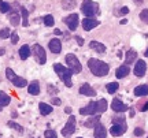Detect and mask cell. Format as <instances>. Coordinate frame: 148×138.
Here are the masks:
<instances>
[{
  "mask_svg": "<svg viewBox=\"0 0 148 138\" xmlns=\"http://www.w3.org/2000/svg\"><path fill=\"white\" fill-rule=\"evenodd\" d=\"M96 104H97V112H99V114L107 111V100L106 99H100Z\"/></svg>",
  "mask_w": 148,
  "mask_h": 138,
  "instance_id": "cell-25",
  "label": "cell"
},
{
  "mask_svg": "<svg viewBox=\"0 0 148 138\" xmlns=\"http://www.w3.org/2000/svg\"><path fill=\"white\" fill-rule=\"evenodd\" d=\"M111 108H112V111L114 112H119V114L127 111V105H125L119 99H114V100H112V103H111Z\"/></svg>",
  "mask_w": 148,
  "mask_h": 138,
  "instance_id": "cell-12",
  "label": "cell"
},
{
  "mask_svg": "<svg viewBox=\"0 0 148 138\" xmlns=\"http://www.w3.org/2000/svg\"><path fill=\"white\" fill-rule=\"evenodd\" d=\"M11 36V33H10V29H7V27H4L1 32H0V38H7V37H10Z\"/></svg>",
  "mask_w": 148,
  "mask_h": 138,
  "instance_id": "cell-34",
  "label": "cell"
},
{
  "mask_svg": "<svg viewBox=\"0 0 148 138\" xmlns=\"http://www.w3.org/2000/svg\"><path fill=\"white\" fill-rule=\"evenodd\" d=\"M51 103H52L53 105H60V104H62L60 99H56V97H55V99H52V101H51Z\"/></svg>",
  "mask_w": 148,
  "mask_h": 138,
  "instance_id": "cell-41",
  "label": "cell"
},
{
  "mask_svg": "<svg viewBox=\"0 0 148 138\" xmlns=\"http://www.w3.org/2000/svg\"><path fill=\"white\" fill-rule=\"evenodd\" d=\"M3 53H4V48H3V49H0V56H1Z\"/></svg>",
  "mask_w": 148,
  "mask_h": 138,
  "instance_id": "cell-48",
  "label": "cell"
},
{
  "mask_svg": "<svg viewBox=\"0 0 148 138\" xmlns=\"http://www.w3.org/2000/svg\"><path fill=\"white\" fill-rule=\"evenodd\" d=\"M99 119H100V116H90L86 122H85V126L86 127H95L96 124H97V122H99Z\"/></svg>",
  "mask_w": 148,
  "mask_h": 138,
  "instance_id": "cell-27",
  "label": "cell"
},
{
  "mask_svg": "<svg viewBox=\"0 0 148 138\" xmlns=\"http://www.w3.org/2000/svg\"><path fill=\"white\" fill-rule=\"evenodd\" d=\"M145 71H147V63L141 59H138L136 62V66H134V75L136 77H144Z\"/></svg>",
  "mask_w": 148,
  "mask_h": 138,
  "instance_id": "cell-9",
  "label": "cell"
},
{
  "mask_svg": "<svg viewBox=\"0 0 148 138\" xmlns=\"http://www.w3.org/2000/svg\"><path fill=\"white\" fill-rule=\"evenodd\" d=\"M114 123H118V124H121V123H126V122H125V118L115 116V118H112V124H114Z\"/></svg>",
  "mask_w": 148,
  "mask_h": 138,
  "instance_id": "cell-38",
  "label": "cell"
},
{
  "mask_svg": "<svg viewBox=\"0 0 148 138\" xmlns=\"http://www.w3.org/2000/svg\"><path fill=\"white\" fill-rule=\"evenodd\" d=\"M127 130L126 127V123H121V124H118V123H114L112 124V127L110 128V133L114 135V137H119L122 134L125 133Z\"/></svg>",
  "mask_w": 148,
  "mask_h": 138,
  "instance_id": "cell-8",
  "label": "cell"
},
{
  "mask_svg": "<svg viewBox=\"0 0 148 138\" xmlns=\"http://www.w3.org/2000/svg\"><path fill=\"white\" fill-rule=\"evenodd\" d=\"M10 22L12 26H18V25H19V15H18L16 12H12L10 15Z\"/></svg>",
  "mask_w": 148,
  "mask_h": 138,
  "instance_id": "cell-30",
  "label": "cell"
},
{
  "mask_svg": "<svg viewBox=\"0 0 148 138\" xmlns=\"http://www.w3.org/2000/svg\"><path fill=\"white\" fill-rule=\"evenodd\" d=\"M134 3H137V4H140V3H143V0H133Z\"/></svg>",
  "mask_w": 148,
  "mask_h": 138,
  "instance_id": "cell-45",
  "label": "cell"
},
{
  "mask_svg": "<svg viewBox=\"0 0 148 138\" xmlns=\"http://www.w3.org/2000/svg\"><path fill=\"white\" fill-rule=\"evenodd\" d=\"M48 47H49V51L52 53H60V51H62V43H60L59 38H52L48 44Z\"/></svg>",
  "mask_w": 148,
  "mask_h": 138,
  "instance_id": "cell-13",
  "label": "cell"
},
{
  "mask_svg": "<svg viewBox=\"0 0 148 138\" xmlns=\"http://www.w3.org/2000/svg\"><path fill=\"white\" fill-rule=\"evenodd\" d=\"M66 63H67L70 71H71L73 74H78V73L82 71L81 63H79V60L77 59V56H75L74 53H67V55H66Z\"/></svg>",
  "mask_w": 148,
  "mask_h": 138,
  "instance_id": "cell-4",
  "label": "cell"
},
{
  "mask_svg": "<svg viewBox=\"0 0 148 138\" xmlns=\"http://www.w3.org/2000/svg\"><path fill=\"white\" fill-rule=\"evenodd\" d=\"M147 138H148V137H147Z\"/></svg>",
  "mask_w": 148,
  "mask_h": 138,
  "instance_id": "cell-52",
  "label": "cell"
},
{
  "mask_svg": "<svg viewBox=\"0 0 148 138\" xmlns=\"http://www.w3.org/2000/svg\"><path fill=\"white\" fill-rule=\"evenodd\" d=\"M75 40H77V43H78V45H84V38L79 37V36H77L75 37Z\"/></svg>",
  "mask_w": 148,
  "mask_h": 138,
  "instance_id": "cell-43",
  "label": "cell"
},
{
  "mask_svg": "<svg viewBox=\"0 0 148 138\" xmlns=\"http://www.w3.org/2000/svg\"><path fill=\"white\" fill-rule=\"evenodd\" d=\"M8 126H10L11 128H15V130H18V131H22V127L18 124V123H15V122H8Z\"/></svg>",
  "mask_w": 148,
  "mask_h": 138,
  "instance_id": "cell-37",
  "label": "cell"
},
{
  "mask_svg": "<svg viewBox=\"0 0 148 138\" xmlns=\"http://www.w3.org/2000/svg\"><path fill=\"white\" fill-rule=\"evenodd\" d=\"M140 19H141L144 23H147V25H148V10H147V8L140 12Z\"/></svg>",
  "mask_w": 148,
  "mask_h": 138,
  "instance_id": "cell-33",
  "label": "cell"
},
{
  "mask_svg": "<svg viewBox=\"0 0 148 138\" xmlns=\"http://www.w3.org/2000/svg\"><path fill=\"white\" fill-rule=\"evenodd\" d=\"M129 74V67H127V64L125 66V64H122L121 67H118L116 69V71H115V75H116V78H125L126 75Z\"/></svg>",
  "mask_w": 148,
  "mask_h": 138,
  "instance_id": "cell-19",
  "label": "cell"
},
{
  "mask_svg": "<svg viewBox=\"0 0 148 138\" xmlns=\"http://www.w3.org/2000/svg\"><path fill=\"white\" fill-rule=\"evenodd\" d=\"M136 59H137V51H134V49H129L125 55V62L126 64H132L136 62Z\"/></svg>",
  "mask_w": 148,
  "mask_h": 138,
  "instance_id": "cell-17",
  "label": "cell"
},
{
  "mask_svg": "<svg viewBox=\"0 0 148 138\" xmlns=\"http://www.w3.org/2000/svg\"><path fill=\"white\" fill-rule=\"evenodd\" d=\"M126 19H122V21H121V25H125V23H126Z\"/></svg>",
  "mask_w": 148,
  "mask_h": 138,
  "instance_id": "cell-47",
  "label": "cell"
},
{
  "mask_svg": "<svg viewBox=\"0 0 148 138\" xmlns=\"http://www.w3.org/2000/svg\"><path fill=\"white\" fill-rule=\"evenodd\" d=\"M79 94L88 96V97H93V96H96V92H95V89H92V86H90L89 84H84V85L79 88Z\"/></svg>",
  "mask_w": 148,
  "mask_h": 138,
  "instance_id": "cell-14",
  "label": "cell"
},
{
  "mask_svg": "<svg viewBox=\"0 0 148 138\" xmlns=\"http://www.w3.org/2000/svg\"><path fill=\"white\" fill-rule=\"evenodd\" d=\"M144 56H147V58H148V48H147V51L144 52Z\"/></svg>",
  "mask_w": 148,
  "mask_h": 138,
  "instance_id": "cell-49",
  "label": "cell"
},
{
  "mask_svg": "<svg viewBox=\"0 0 148 138\" xmlns=\"http://www.w3.org/2000/svg\"><path fill=\"white\" fill-rule=\"evenodd\" d=\"M30 53H32V49L29 45H22L21 49H19V56H21L22 60H26L30 56Z\"/></svg>",
  "mask_w": 148,
  "mask_h": 138,
  "instance_id": "cell-20",
  "label": "cell"
},
{
  "mask_svg": "<svg viewBox=\"0 0 148 138\" xmlns=\"http://www.w3.org/2000/svg\"><path fill=\"white\" fill-rule=\"evenodd\" d=\"M10 101H11L10 96H8V94H5L4 92H1V90H0V105H1V107L8 105V104H10Z\"/></svg>",
  "mask_w": 148,
  "mask_h": 138,
  "instance_id": "cell-24",
  "label": "cell"
},
{
  "mask_svg": "<svg viewBox=\"0 0 148 138\" xmlns=\"http://www.w3.org/2000/svg\"><path fill=\"white\" fill-rule=\"evenodd\" d=\"M89 47L92 51H95V52L97 53H104L106 52V45H103L101 43H99V41H90Z\"/></svg>",
  "mask_w": 148,
  "mask_h": 138,
  "instance_id": "cell-16",
  "label": "cell"
},
{
  "mask_svg": "<svg viewBox=\"0 0 148 138\" xmlns=\"http://www.w3.org/2000/svg\"><path fill=\"white\" fill-rule=\"evenodd\" d=\"M81 11L86 18H95L99 14V4L92 0H84L81 4Z\"/></svg>",
  "mask_w": 148,
  "mask_h": 138,
  "instance_id": "cell-3",
  "label": "cell"
},
{
  "mask_svg": "<svg viewBox=\"0 0 148 138\" xmlns=\"http://www.w3.org/2000/svg\"><path fill=\"white\" fill-rule=\"evenodd\" d=\"M79 138H81V137H79Z\"/></svg>",
  "mask_w": 148,
  "mask_h": 138,
  "instance_id": "cell-51",
  "label": "cell"
},
{
  "mask_svg": "<svg viewBox=\"0 0 148 138\" xmlns=\"http://www.w3.org/2000/svg\"><path fill=\"white\" fill-rule=\"evenodd\" d=\"M1 109H3V107H1V105H0V111H1Z\"/></svg>",
  "mask_w": 148,
  "mask_h": 138,
  "instance_id": "cell-50",
  "label": "cell"
},
{
  "mask_svg": "<svg viewBox=\"0 0 148 138\" xmlns=\"http://www.w3.org/2000/svg\"><path fill=\"white\" fill-rule=\"evenodd\" d=\"M11 82L14 84V85L16 86V88H25L26 86V80L25 78H22V77H18V75H15L12 80H11Z\"/></svg>",
  "mask_w": 148,
  "mask_h": 138,
  "instance_id": "cell-21",
  "label": "cell"
},
{
  "mask_svg": "<svg viewBox=\"0 0 148 138\" xmlns=\"http://www.w3.org/2000/svg\"><path fill=\"white\" fill-rule=\"evenodd\" d=\"M63 22L67 25L69 30H75L78 27V23H79V18H78V14H71V15L66 16L63 19Z\"/></svg>",
  "mask_w": 148,
  "mask_h": 138,
  "instance_id": "cell-7",
  "label": "cell"
},
{
  "mask_svg": "<svg viewBox=\"0 0 148 138\" xmlns=\"http://www.w3.org/2000/svg\"><path fill=\"white\" fill-rule=\"evenodd\" d=\"M144 134V130L141 127H136L134 128V135H137V137H141Z\"/></svg>",
  "mask_w": 148,
  "mask_h": 138,
  "instance_id": "cell-39",
  "label": "cell"
},
{
  "mask_svg": "<svg viewBox=\"0 0 148 138\" xmlns=\"http://www.w3.org/2000/svg\"><path fill=\"white\" fill-rule=\"evenodd\" d=\"M38 108H40V114L41 115H49L52 112V105H48L45 103H40Z\"/></svg>",
  "mask_w": 148,
  "mask_h": 138,
  "instance_id": "cell-23",
  "label": "cell"
},
{
  "mask_svg": "<svg viewBox=\"0 0 148 138\" xmlns=\"http://www.w3.org/2000/svg\"><path fill=\"white\" fill-rule=\"evenodd\" d=\"M134 94L137 97H143V96H147L148 94V86L147 85H140L134 89Z\"/></svg>",
  "mask_w": 148,
  "mask_h": 138,
  "instance_id": "cell-22",
  "label": "cell"
},
{
  "mask_svg": "<svg viewBox=\"0 0 148 138\" xmlns=\"http://www.w3.org/2000/svg\"><path fill=\"white\" fill-rule=\"evenodd\" d=\"M44 137H45V138H58V134H56V131H55V130H45Z\"/></svg>",
  "mask_w": 148,
  "mask_h": 138,
  "instance_id": "cell-32",
  "label": "cell"
},
{
  "mask_svg": "<svg viewBox=\"0 0 148 138\" xmlns=\"http://www.w3.org/2000/svg\"><path fill=\"white\" fill-rule=\"evenodd\" d=\"M15 73H14V71H12V70H11V69H7V70H5V77H7V78H8V80H12V78H14V77H15Z\"/></svg>",
  "mask_w": 148,
  "mask_h": 138,
  "instance_id": "cell-36",
  "label": "cell"
},
{
  "mask_svg": "<svg viewBox=\"0 0 148 138\" xmlns=\"http://www.w3.org/2000/svg\"><path fill=\"white\" fill-rule=\"evenodd\" d=\"M99 23L100 22L97 19H95V18H85V19H82V27L86 32H89L92 29H95L96 26H99Z\"/></svg>",
  "mask_w": 148,
  "mask_h": 138,
  "instance_id": "cell-11",
  "label": "cell"
},
{
  "mask_svg": "<svg viewBox=\"0 0 148 138\" xmlns=\"http://www.w3.org/2000/svg\"><path fill=\"white\" fill-rule=\"evenodd\" d=\"M74 131H75V118L70 116L69 120H67V123H66V126L62 128V135H64V137H70Z\"/></svg>",
  "mask_w": 148,
  "mask_h": 138,
  "instance_id": "cell-6",
  "label": "cell"
},
{
  "mask_svg": "<svg viewBox=\"0 0 148 138\" xmlns=\"http://www.w3.org/2000/svg\"><path fill=\"white\" fill-rule=\"evenodd\" d=\"M74 5H75V1H73V0H70V1H63V8L64 10L74 8Z\"/></svg>",
  "mask_w": 148,
  "mask_h": 138,
  "instance_id": "cell-35",
  "label": "cell"
},
{
  "mask_svg": "<svg viewBox=\"0 0 148 138\" xmlns=\"http://www.w3.org/2000/svg\"><path fill=\"white\" fill-rule=\"evenodd\" d=\"M21 12H22V19H23L22 25H23L25 27L29 26V19H27V16H29V12H27V10L25 8V7H21Z\"/></svg>",
  "mask_w": 148,
  "mask_h": 138,
  "instance_id": "cell-28",
  "label": "cell"
},
{
  "mask_svg": "<svg viewBox=\"0 0 148 138\" xmlns=\"http://www.w3.org/2000/svg\"><path fill=\"white\" fill-rule=\"evenodd\" d=\"M107 92L110 93V94H114L116 90H118V88H119V84H116V82H110V84H107Z\"/></svg>",
  "mask_w": 148,
  "mask_h": 138,
  "instance_id": "cell-26",
  "label": "cell"
},
{
  "mask_svg": "<svg viewBox=\"0 0 148 138\" xmlns=\"http://www.w3.org/2000/svg\"><path fill=\"white\" fill-rule=\"evenodd\" d=\"M30 49H32V53L34 55V59L38 62V64H44L47 62V53L40 44H34Z\"/></svg>",
  "mask_w": 148,
  "mask_h": 138,
  "instance_id": "cell-5",
  "label": "cell"
},
{
  "mask_svg": "<svg viewBox=\"0 0 148 138\" xmlns=\"http://www.w3.org/2000/svg\"><path fill=\"white\" fill-rule=\"evenodd\" d=\"M27 92H29V94H32V96L38 94V93H40V85H38V82H37V81L30 82L29 86H27Z\"/></svg>",
  "mask_w": 148,
  "mask_h": 138,
  "instance_id": "cell-18",
  "label": "cell"
},
{
  "mask_svg": "<svg viewBox=\"0 0 148 138\" xmlns=\"http://www.w3.org/2000/svg\"><path fill=\"white\" fill-rule=\"evenodd\" d=\"M88 67H89L90 73L96 77H106L110 71V66L104 62H101L99 59H89L88 60Z\"/></svg>",
  "mask_w": 148,
  "mask_h": 138,
  "instance_id": "cell-1",
  "label": "cell"
},
{
  "mask_svg": "<svg viewBox=\"0 0 148 138\" xmlns=\"http://www.w3.org/2000/svg\"><path fill=\"white\" fill-rule=\"evenodd\" d=\"M42 19H44V25H45V26H53V23H55L52 15H45Z\"/></svg>",
  "mask_w": 148,
  "mask_h": 138,
  "instance_id": "cell-31",
  "label": "cell"
},
{
  "mask_svg": "<svg viewBox=\"0 0 148 138\" xmlns=\"http://www.w3.org/2000/svg\"><path fill=\"white\" fill-rule=\"evenodd\" d=\"M121 12L122 14H127V12H129V8H127V7H123V8L121 10Z\"/></svg>",
  "mask_w": 148,
  "mask_h": 138,
  "instance_id": "cell-44",
  "label": "cell"
},
{
  "mask_svg": "<svg viewBox=\"0 0 148 138\" xmlns=\"http://www.w3.org/2000/svg\"><path fill=\"white\" fill-rule=\"evenodd\" d=\"M0 11L3 12V14H5V12H10L11 11V5L7 3V1H4V0H0Z\"/></svg>",
  "mask_w": 148,
  "mask_h": 138,
  "instance_id": "cell-29",
  "label": "cell"
},
{
  "mask_svg": "<svg viewBox=\"0 0 148 138\" xmlns=\"http://www.w3.org/2000/svg\"><path fill=\"white\" fill-rule=\"evenodd\" d=\"M64 111L67 112V114H70V112H71V108H66V109H64Z\"/></svg>",
  "mask_w": 148,
  "mask_h": 138,
  "instance_id": "cell-46",
  "label": "cell"
},
{
  "mask_svg": "<svg viewBox=\"0 0 148 138\" xmlns=\"http://www.w3.org/2000/svg\"><path fill=\"white\" fill-rule=\"evenodd\" d=\"M53 70H55V73L58 74V77L63 81L64 85L67 86V88H71V86H73V81H71V75H73V73L70 71V69H66V67L62 66V64L55 63L53 64Z\"/></svg>",
  "mask_w": 148,
  "mask_h": 138,
  "instance_id": "cell-2",
  "label": "cell"
},
{
  "mask_svg": "<svg viewBox=\"0 0 148 138\" xmlns=\"http://www.w3.org/2000/svg\"><path fill=\"white\" fill-rule=\"evenodd\" d=\"M79 114L81 115H95V114H97V104H96L95 101H92V103H89L86 107H84V108H81L79 109Z\"/></svg>",
  "mask_w": 148,
  "mask_h": 138,
  "instance_id": "cell-10",
  "label": "cell"
},
{
  "mask_svg": "<svg viewBox=\"0 0 148 138\" xmlns=\"http://www.w3.org/2000/svg\"><path fill=\"white\" fill-rule=\"evenodd\" d=\"M147 109H148V100H147V101H145V103H144V104H143V107L140 108V111H141V112H144V111H147Z\"/></svg>",
  "mask_w": 148,
  "mask_h": 138,
  "instance_id": "cell-42",
  "label": "cell"
},
{
  "mask_svg": "<svg viewBox=\"0 0 148 138\" xmlns=\"http://www.w3.org/2000/svg\"><path fill=\"white\" fill-rule=\"evenodd\" d=\"M106 137H107L106 127L101 123H97L95 126V138H106Z\"/></svg>",
  "mask_w": 148,
  "mask_h": 138,
  "instance_id": "cell-15",
  "label": "cell"
},
{
  "mask_svg": "<svg viewBox=\"0 0 148 138\" xmlns=\"http://www.w3.org/2000/svg\"><path fill=\"white\" fill-rule=\"evenodd\" d=\"M18 41H19L18 34H16V33H12V34H11V43H12V44H16Z\"/></svg>",
  "mask_w": 148,
  "mask_h": 138,
  "instance_id": "cell-40",
  "label": "cell"
}]
</instances>
